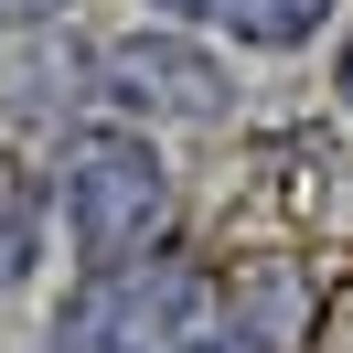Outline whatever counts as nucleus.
Listing matches in <instances>:
<instances>
[{
  "label": "nucleus",
  "mask_w": 353,
  "mask_h": 353,
  "mask_svg": "<svg viewBox=\"0 0 353 353\" xmlns=\"http://www.w3.org/2000/svg\"><path fill=\"white\" fill-rule=\"evenodd\" d=\"M54 203H65V236L86 257V279L139 268V257L172 246V172L150 161L139 129H86L65 150V172H54Z\"/></svg>",
  "instance_id": "obj_1"
},
{
  "label": "nucleus",
  "mask_w": 353,
  "mask_h": 353,
  "mask_svg": "<svg viewBox=\"0 0 353 353\" xmlns=\"http://www.w3.org/2000/svg\"><path fill=\"white\" fill-rule=\"evenodd\" d=\"M97 97H108L118 118H161V129H203V118L236 108V97H225V65L193 32H118V43L97 54Z\"/></svg>",
  "instance_id": "obj_2"
},
{
  "label": "nucleus",
  "mask_w": 353,
  "mask_h": 353,
  "mask_svg": "<svg viewBox=\"0 0 353 353\" xmlns=\"http://www.w3.org/2000/svg\"><path fill=\"white\" fill-rule=\"evenodd\" d=\"M203 332L225 353H300L310 343V268L300 257H246L236 279H214Z\"/></svg>",
  "instance_id": "obj_3"
},
{
  "label": "nucleus",
  "mask_w": 353,
  "mask_h": 353,
  "mask_svg": "<svg viewBox=\"0 0 353 353\" xmlns=\"http://www.w3.org/2000/svg\"><path fill=\"white\" fill-rule=\"evenodd\" d=\"M86 86H97V54L65 43V32H32V75H11V108H22V118H54V108H75Z\"/></svg>",
  "instance_id": "obj_4"
},
{
  "label": "nucleus",
  "mask_w": 353,
  "mask_h": 353,
  "mask_svg": "<svg viewBox=\"0 0 353 353\" xmlns=\"http://www.w3.org/2000/svg\"><path fill=\"white\" fill-rule=\"evenodd\" d=\"M32 257H43V182L0 150V289H22Z\"/></svg>",
  "instance_id": "obj_5"
},
{
  "label": "nucleus",
  "mask_w": 353,
  "mask_h": 353,
  "mask_svg": "<svg viewBox=\"0 0 353 353\" xmlns=\"http://www.w3.org/2000/svg\"><path fill=\"white\" fill-rule=\"evenodd\" d=\"M321 11L332 0H214V32H236V43H310L321 32Z\"/></svg>",
  "instance_id": "obj_6"
},
{
  "label": "nucleus",
  "mask_w": 353,
  "mask_h": 353,
  "mask_svg": "<svg viewBox=\"0 0 353 353\" xmlns=\"http://www.w3.org/2000/svg\"><path fill=\"white\" fill-rule=\"evenodd\" d=\"M54 11H65V0H0V22H22V32H43Z\"/></svg>",
  "instance_id": "obj_7"
},
{
  "label": "nucleus",
  "mask_w": 353,
  "mask_h": 353,
  "mask_svg": "<svg viewBox=\"0 0 353 353\" xmlns=\"http://www.w3.org/2000/svg\"><path fill=\"white\" fill-rule=\"evenodd\" d=\"M343 108H353V43H343Z\"/></svg>",
  "instance_id": "obj_8"
}]
</instances>
